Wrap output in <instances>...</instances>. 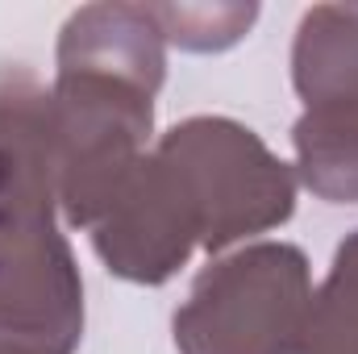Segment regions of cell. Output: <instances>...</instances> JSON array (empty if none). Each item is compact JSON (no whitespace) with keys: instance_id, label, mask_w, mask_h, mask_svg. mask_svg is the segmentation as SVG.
Wrapping results in <instances>:
<instances>
[{"instance_id":"obj_3","label":"cell","mask_w":358,"mask_h":354,"mask_svg":"<svg viewBox=\"0 0 358 354\" xmlns=\"http://www.w3.org/2000/svg\"><path fill=\"white\" fill-rule=\"evenodd\" d=\"M80 325V275L50 213H0V351L71 354Z\"/></svg>"},{"instance_id":"obj_4","label":"cell","mask_w":358,"mask_h":354,"mask_svg":"<svg viewBox=\"0 0 358 354\" xmlns=\"http://www.w3.org/2000/svg\"><path fill=\"white\" fill-rule=\"evenodd\" d=\"M59 71L117 76L155 92L163 84V29L150 8L138 4H92L76 13L59 42Z\"/></svg>"},{"instance_id":"obj_1","label":"cell","mask_w":358,"mask_h":354,"mask_svg":"<svg viewBox=\"0 0 358 354\" xmlns=\"http://www.w3.org/2000/svg\"><path fill=\"white\" fill-rule=\"evenodd\" d=\"M155 155L187 208L196 242L208 250L271 229L292 213V171L234 121H183L159 142Z\"/></svg>"},{"instance_id":"obj_8","label":"cell","mask_w":358,"mask_h":354,"mask_svg":"<svg viewBox=\"0 0 358 354\" xmlns=\"http://www.w3.org/2000/svg\"><path fill=\"white\" fill-rule=\"evenodd\" d=\"M255 13H259L255 4H246V8H183V4L176 8V4H159V8H150L155 25L167 38H176L179 46H192V50H221V46L238 42L250 29Z\"/></svg>"},{"instance_id":"obj_7","label":"cell","mask_w":358,"mask_h":354,"mask_svg":"<svg viewBox=\"0 0 358 354\" xmlns=\"http://www.w3.org/2000/svg\"><path fill=\"white\" fill-rule=\"evenodd\" d=\"M296 354H358V234L342 242L325 288L313 296Z\"/></svg>"},{"instance_id":"obj_2","label":"cell","mask_w":358,"mask_h":354,"mask_svg":"<svg viewBox=\"0 0 358 354\" xmlns=\"http://www.w3.org/2000/svg\"><path fill=\"white\" fill-rule=\"evenodd\" d=\"M308 304L304 255L283 242H263L196 279L176 313V346L183 354H292Z\"/></svg>"},{"instance_id":"obj_5","label":"cell","mask_w":358,"mask_h":354,"mask_svg":"<svg viewBox=\"0 0 358 354\" xmlns=\"http://www.w3.org/2000/svg\"><path fill=\"white\" fill-rule=\"evenodd\" d=\"M292 63L304 104L358 100V8H313L300 25Z\"/></svg>"},{"instance_id":"obj_6","label":"cell","mask_w":358,"mask_h":354,"mask_svg":"<svg viewBox=\"0 0 358 354\" xmlns=\"http://www.w3.org/2000/svg\"><path fill=\"white\" fill-rule=\"evenodd\" d=\"M300 176L325 200H358V100L308 104L296 125Z\"/></svg>"}]
</instances>
